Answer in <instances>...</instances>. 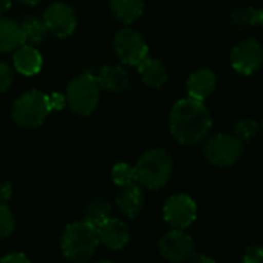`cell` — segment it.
Returning <instances> with one entry per match:
<instances>
[{
	"label": "cell",
	"mask_w": 263,
	"mask_h": 263,
	"mask_svg": "<svg viewBox=\"0 0 263 263\" xmlns=\"http://www.w3.org/2000/svg\"><path fill=\"white\" fill-rule=\"evenodd\" d=\"M22 31H24V41L25 44L28 45H39L44 42V39L47 37L48 34V30L44 24L42 19H37V17H27L22 24Z\"/></svg>",
	"instance_id": "cell-20"
},
{
	"label": "cell",
	"mask_w": 263,
	"mask_h": 263,
	"mask_svg": "<svg viewBox=\"0 0 263 263\" xmlns=\"http://www.w3.org/2000/svg\"><path fill=\"white\" fill-rule=\"evenodd\" d=\"M24 31L16 21L0 17V53H8L24 45Z\"/></svg>",
	"instance_id": "cell-18"
},
{
	"label": "cell",
	"mask_w": 263,
	"mask_h": 263,
	"mask_svg": "<svg viewBox=\"0 0 263 263\" xmlns=\"http://www.w3.org/2000/svg\"><path fill=\"white\" fill-rule=\"evenodd\" d=\"M158 249L167 261L184 263L195 254V243L194 238L183 229H172L160 238Z\"/></svg>",
	"instance_id": "cell-9"
},
{
	"label": "cell",
	"mask_w": 263,
	"mask_h": 263,
	"mask_svg": "<svg viewBox=\"0 0 263 263\" xmlns=\"http://www.w3.org/2000/svg\"><path fill=\"white\" fill-rule=\"evenodd\" d=\"M96 263H113V261H110V260H101V261H96Z\"/></svg>",
	"instance_id": "cell-35"
},
{
	"label": "cell",
	"mask_w": 263,
	"mask_h": 263,
	"mask_svg": "<svg viewBox=\"0 0 263 263\" xmlns=\"http://www.w3.org/2000/svg\"><path fill=\"white\" fill-rule=\"evenodd\" d=\"M110 212H111V204L108 201L102 200V198H96V200H93V201H90L87 204L84 220L96 228L110 217Z\"/></svg>",
	"instance_id": "cell-21"
},
{
	"label": "cell",
	"mask_w": 263,
	"mask_h": 263,
	"mask_svg": "<svg viewBox=\"0 0 263 263\" xmlns=\"http://www.w3.org/2000/svg\"><path fill=\"white\" fill-rule=\"evenodd\" d=\"M241 263H263V246L251 245L243 251Z\"/></svg>",
	"instance_id": "cell-26"
},
{
	"label": "cell",
	"mask_w": 263,
	"mask_h": 263,
	"mask_svg": "<svg viewBox=\"0 0 263 263\" xmlns=\"http://www.w3.org/2000/svg\"><path fill=\"white\" fill-rule=\"evenodd\" d=\"M19 2H22L25 5H36V4L42 2V0H19Z\"/></svg>",
	"instance_id": "cell-33"
},
{
	"label": "cell",
	"mask_w": 263,
	"mask_h": 263,
	"mask_svg": "<svg viewBox=\"0 0 263 263\" xmlns=\"http://www.w3.org/2000/svg\"><path fill=\"white\" fill-rule=\"evenodd\" d=\"M260 130H261V134H263V121H261V124H260Z\"/></svg>",
	"instance_id": "cell-36"
},
{
	"label": "cell",
	"mask_w": 263,
	"mask_h": 263,
	"mask_svg": "<svg viewBox=\"0 0 263 263\" xmlns=\"http://www.w3.org/2000/svg\"><path fill=\"white\" fill-rule=\"evenodd\" d=\"M0 263H31V261L24 252H10L0 260Z\"/></svg>",
	"instance_id": "cell-29"
},
{
	"label": "cell",
	"mask_w": 263,
	"mask_h": 263,
	"mask_svg": "<svg viewBox=\"0 0 263 263\" xmlns=\"http://www.w3.org/2000/svg\"><path fill=\"white\" fill-rule=\"evenodd\" d=\"M110 10L121 24H134L144 11L143 0H110Z\"/></svg>",
	"instance_id": "cell-19"
},
{
	"label": "cell",
	"mask_w": 263,
	"mask_h": 263,
	"mask_svg": "<svg viewBox=\"0 0 263 263\" xmlns=\"http://www.w3.org/2000/svg\"><path fill=\"white\" fill-rule=\"evenodd\" d=\"M215 87H217V76L209 68H198L187 79L189 98L201 102L215 91Z\"/></svg>",
	"instance_id": "cell-13"
},
{
	"label": "cell",
	"mask_w": 263,
	"mask_h": 263,
	"mask_svg": "<svg viewBox=\"0 0 263 263\" xmlns=\"http://www.w3.org/2000/svg\"><path fill=\"white\" fill-rule=\"evenodd\" d=\"M197 218V204L186 194H175L164 203V220L174 229H186Z\"/></svg>",
	"instance_id": "cell-10"
},
{
	"label": "cell",
	"mask_w": 263,
	"mask_h": 263,
	"mask_svg": "<svg viewBox=\"0 0 263 263\" xmlns=\"http://www.w3.org/2000/svg\"><path fill=\"white\" fill-rule=\"evenodd\" d=\"M11 8V0H0V16Z\"/></svg>",
	"instance_id": "cell-32"
},
{
	"label": "cell",
	"mask_w": 263,
	"mask_h": 263,
	"mask_svg": "<svg viewBox=\"0 0 263 263\" xmlns=\"http://www.w3.org/2000/svg\"><path fill=\"white\" fill-rule=\"evenodd\" d=\"M50 113L47 95L31 90L17 98L13 107V119L25 128H36L42 125Z\"/></svg>",
	"instance_id": "cell-6"
},
{
	"label": "cell",
	"mask_w": 263,
	"mask_h": 263,
	"mask_svg": "<svg viewBox=\"0 0 263 263\" xmlns=\"http://www.w3.org/2000/svg\"><path fill=\"white\" fill-rule=\"evenodd\" d=\"M47 102H48V107L51 111V110H61L65 105L67 99L61 93H51V95H47Z\"/></svg>",
	"instance_id": "cell-28"
},
{
	"label": "cell",
	"mask_w": 263,
	"mask_h": 263,
	"mask_svg": "<svg viewBox=\"0 0 263 263\" xmlns=\"http://www.w3.org/2000/svg\"><path fill=\"white\" fill-rule=\"evenodd\" d=\"M135 181L146 189L157 191L164 187L174 172L172 157L164 149H152L146 152L137 163Z\"/></svg>",
	"instance_id": "cell-3"
},
{
	"label": "cell",
	"mask_w": 263,
	"mask_h": 263,
	"mask_svg": "<svg viewBox=\"0 0 263 263\" xmlns=\"http://www.w3.org/2000/svg\"><path fill=\"white\" fill-rule=\"evenodd\" d=\"M96 234L99 243H102L110 249H122L130 240L128 226L122 220L111 218V217H108L105 221L96 226Z\"/></svg>",
	"instance_id": "cell-12"
},
{
	"label": "cell",
	"mask_w": 263,
	"mask_h": 263,
	"mask_svg": "<svg viewBox=\"0 0 263 263\" xmlns=\"http://www.w3.org/2000/svg\"><path fill=\"white\" fill-rule=\"evenodd\" d=\"M14 81V73L10 65L0 61V93L7 91Z\"/></svg>",
	"instance_id": "cell-27"
},
{
	"label": "cell",
	"mask_w": 263,
	"mask_h": 263,
	"mask_svg": "<svg viewBox=\"0 0 263 263\" xmlns=\"http://www.w3.org/2000/svg\"><path fill=\"white\" fill-rule=\"evenodd\" d=\"M231 19L240 30H246L258 25V10L254 7H240L231 14Z\"/></svg>",
	"instance_id": "cell-22"
},
{
	"label": "cell",
	"mask_w": 263,
	"mask_h": 263,
	"mask_svg": "<svg viewBox=\"0 0 263 263\" xmlns=\"http://www.w3.org/2000/svg\"><path fill=\"white\" fill-rule=\"evenodd\" d=\"M42 21L48 33L61 39L71 36L78 24L73 8L65 4H53L51 7H48Z\"/></svg>",
	"instance_id": "cell-11"
},
{
	"label": "cell",
	"mask_w": 263,
	"mask_h": 263,
	"mask_svg": "<svg viewBox=\"0 0 263 263\" xmlns=\"http://www.w3.org/2000/svg\"><path fill=\"white\" fill-rule=\"evenodd\" d=\"M172 137L181 146H197L209 134L212 118L201 101L184 98L175 102L169 116Z\"/></svg>",
	"instance_id": "cell-1"
},
{
	"label": "cell",
	"mask_w": 263,
	"mask_h": 263,
	"mask_svg": "<svg viewBox=\"0 0 263 263\" xmlns=\"http://www.w3.org/2000/svg\"><path fill=\"white\" fill-rule=\"evenodd\" d=\"M113 48L118 59L127 65H138L149 51L143 36L132 28H122L118 31L113 39Z\"/></svg>",
	"instance_id": "cell-7"
},
{
	"label": "cell",
	"mask_w": 263,
	"mask_h": 263,
	"mask_svg": "<svg viewBox=\"0 0 263 263\" xmlns=\"http://www.w3.org/2000/svg\"><path fill=\"white\" fill-rule=\"evenodd\" d=\"M98 245L96 228L85 220L70 223L61 238L62 252L71 263H87L95 255Z\"/></svg>",
	"instance_id": "cell-2"
},
{
	"label": "cell",
	"mask_w": 263,
	"mask_h": 263,
	"mask_svg": "<svg viewBox=\"0 0 263 263\" xmlns=\"http://www.w3.org/2000/svg\"><path fill=\"white\" fill-rule=\"evenodd\" d=\"M118 209L128 218L137 217L144 208V194L138 183L121 187V192L116 197Z\"/></svg>",
	"instance_id": "cell-14"
},
{
	"label": "cell",
	"mask_w": 263,
	"mask_h": 263,
	"mask_svg": "<svg viewBox=\"0 0 263 263\" xmlns=\"http://www.w3.org/2000/svg\"><path fill=\"white\" fill-rule=\"evenodd\" d=\"M245 143L231 134H215L208 138L203 147L204 158L217 167H232L241 158Z\"/></svg>",
	"instance_id": "cell-5"
},
{
	"label": "cell",
	"mask_w": 263,
	"mask_h": 263,
	"mask_svg": "<svg viewBox=\"0 0 263 263\" xmlns=\"http://www.w3.org/2000/svg\"><path fill=\"white\" fill-rule=\"evenodd\" d=\"M14 67L21 74H37L42 68V56L33 45H21L14 53Z\"/></svg>",
	"instance_id": "cell-17"
},
{
	"label": "cell",
	"mask_w": 263,
	"mask_h": 263,
	"mask_svg": "<svg viewBox=\"0 0 263 263\" xmlns=\"http://www.w3.org/2000/svg\"><path fill=\"white\" fill-rule=\"evenodd\" d=\"M232 68L241 76H251L263 65V47L258 41L249 37L240 41L231 51Z\"/></svg>",
	"instance_id": "cell-8"
},
{
	"label": "cell",
	"mask_w": 263,
	"mask_h": 263,
	"mask_svg": "<svg viewBox=\"0 0 263 263\" xmlns=\"http://www.w3.org/2000/svg\"><path fill=\"white\" fill-rule=\"evenodd\" d=\"M258 25L263 27V8L258 10Z\"/></svg>",
	"instance_id": "cell-34"
},
{
	"label": "cell",
	"mask_w": 263,
	"mask_h": 263,
	"mask_svg": "<svg viewBox=\"0 0 263 263\" xmlns=\"http://www.w3.org/2000/svg\"><path fill=\"white\" fill-rule=\"evenodd\" d=\"M137 67H138V73H140V76L146 85L154 87V88H160L167 82L169 74H167V70L161 61L146 56Z\"/></svg>",
	"instance_id": "cell-16"
},
{
	"label": "cell",
	"mask_w": 263,
	"mask_h": 263,
	"mask_svg": "<svg viewBox=\"0 0 263 263\" xmlns=\"http://www.w3.org/2000/svg\"><path fill=\"white\" fill-rule=\"evenodd\" d=\"M101 88L93 74H81L70 81L67 87V104L73 113L88 116L98 107Z\"/></svg>",
	"instance_id": "cell-4"
},
{
	"label": "cell",
	"mask_w": 263,
	"mask_h": 263,
	"mask_svg": "<svg viewBox=\"0 0 263 263\" xmlns=\"http://www.w3.org/2000/svg\"><path fill=\"white\" fill-rule=\"evenodd\" d=\"M99 88L110 93H122L128 88V74L119 65H105L101 68L98 78Z\"/></svg>",
	"instance_id": "cell-15"
},
{
	"label": "cell",
	"mask_w": 263,
	"mask_h": 263,
	"mask_svg": "<svg viewBox=\"0 0 263 263\" xmlns=\"http://www.w3.org/2000/svg\"><path fill=\"white\" fill-rule=\"evenodd\" d=\"M16 228V220L7 203H0V240H4L13 234Z\"/></svg>",
	"instance_id": "cell-25"
},
{
	"label": "cell",
	"mask_w": 263,
	"mask_h": 263,
	"mask_svg": "<svg viewBox=\"0 0 263 263\" xmlns=\"http://www.w3.org/2000/svg\"><path fill=\"white\" fill-rule=\"evenodd\" d=\"M111 178H113L115 184L119 187L137 183L135 181V169L128 164H125V163H118L111 169Z\"/></svg>",
	"instance_id": "cell-24"
},
{
	"label": "cell",
	"mask_w": 263,
	"mask_h": 263,
	"mask_svg": "<svg viewBox=\"0 0 263 263\" xmlns=\"http://www.w3.org/2000/svg\"><path fill=\"white\" fill-rule=\"evenodd\" d=\"M13 195V187L10 183H0V203H7Z\"/></svg>",
	"instance_id": "cell-30"
},
{
	"label": "cell",
	"mask_w": 263,
	"mask_h": 263,
	"mask_svg": "<svg viewBox=\"0 0 263 263\" xmlns=\"http://www.w3.org/2000/svg\"><path fill=\"white\" fill-rule=\"evenodd\" d=\"M191 263H217L214 258H211L209 255L204 254H194L191 257Z\"/></svg>",
	"instance_id": "cell-31"
},
{
	"label": "cell",
	"mask_w": 263,
	"mask_h": 263,
	"mask_svg": "<svg viewBox=\"0 0 263 263\" xmlns=\"http://www.w3.org/2000/svg\"><path fill=\"white\" fill-rule=\"evenodd\" d=\"M258 132H260V124L254 119H241L235 124V134L245 144L252 141L257 135H258Z\"/></svg>",
	"instance_id": "cell-23"
}]
</instances>
